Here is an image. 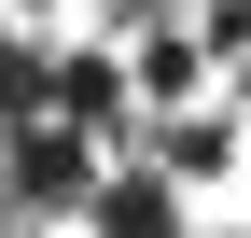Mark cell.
Returning a JSON list of instances; mask_svg holds the SVG:
<instances>
[{"instance_id":"obj_1","label":"cell","mask_w":251,"mask_h":238,"mask_svg":"<svg viewBox=\"0 0 251 238\" xmlns=\"http://www.w3.org/2000/svg\"><path fill=\"white\" fill-rule=\"evenodd\" d=\"M84 238H181V182H153V168L140 182H98L84 196Z\"/></svg>"}]
</instances>
